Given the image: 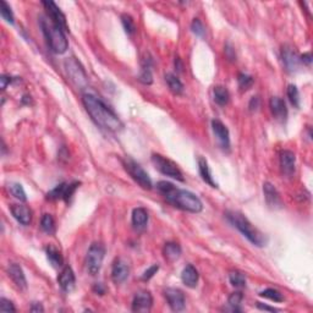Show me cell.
I'll return each instance as SVG.
<instances>
[{
	"label": "cell",
	"mask_w": 313,
	"mask_h": 313,
	"mask_svg": "<svg viewBox=\"0 0 313 313\" xmlns=\"http://www.w3.org/2000/svg\"><path fill=\"white\" fill-rule=\"evenodd\" d=\"M78 186H80V182L78 181L68 184V186H66V192H65V197H64V201H66V202H68V201L72 197V194L75 193V191L77 190Z\"/></svg>",
	"instance_id": "42"
},
{
	"label": "cell",
	"mask_w": 313,
	"mask_h": 313,
	"mask_svg": "<svg viewBox=\"0 0 313 313\" xmlns=\"http://www.w3.org/2000/svg\"><path fill=\"white\" fill-rule=\"evenodd\" d=\"M181 246L176 243H167L163 247V255L164 258L169 262H174V261L179 260L181 256Z\"/></svg>",
	"instance_id": "24"
},
{
	"label": "cell",
	"mask_w": 313,
	"mask_h": 313,
	"mask_svg": "<svg viewBox=\"0 0 313 313\" xmlns=\"http://www.w3.org/2000/svg\"><path fill=\"white\" fill-rule=\"evenodd\" d=\"M44 308L43 306L39 302H33L32 307H31V312H43Z\"/></svg>",
	"instance_id": "49"
},
{
	"label": "cell",
	"mask_w": 313,
	"mask_h": 313,
	"mask_svg": "<svg viewBox=\"0 0 313 313\" xmlns=\"http://www.w3.org/2000/svg\"><path fill=\"white\" fill-rule=\"evenodd\" d=\"M225 215H226V219L229 220L230 224L236 227L251 243L258 246V247H263V246L267 245V238L264 236V234H262L257 227L253 226L245 215L241 214L240 212H236V210H229Z\"/></svg>",
	"instance_id": "3"
},
{
	"label": "cell",
	"mask_w": 313,
	"mask_h": 313,
	"mask_svg": "<svg viewBox=\"0 0 313 313\" xmlns=\"http://www.w3.org/2000/svg\"><path fill=\"white\" fill-rule=\"evenodd\" d=\"M212 130L214 136L217 137L218 142L222 146V148L229 149L230 147V134L227 127L223 124L220 120L214 119L212 122Z\"/></svg>",
	"instance_id": "14"
},
{
	"label": "cell",
	"mask_w": 313,
	"mask_h": 313,
	"mask_svg": "<svg viewBox=\"0 0 313 313\" xmlns=\"http://www.w3.org/2000/svg\"><path fill=\"white\" fill-rule=\"evenodd\" d=\"M41 227L46 234L53 235L55 232V222L51 214H44L41 219Z\"/></svg>",
	"instance_id": "30"
},
{
	"label": "cell",
	"mask_w": 313,
	"mask_h": 313,
	"mask_svg": "<svg viewBox=\"0 0 313 313\" xmlns=\"http://www.w3.org/2000/svg\"><path fill=\"white\" fill-rule=\"evenodd\" d=\"M288 97L289 101L295 108L300 106V93H298V89L295 85H289L288 86Z\"/></svg>",
	"instance_id": "38"
},
{
	"label": "cell",
	"mask_w": 313,
	"mask_h": 313,
	"mask_svg": "<svg viewBox=\"0 0 313 313\" xmlns=\"http://www.w3.org/2000/svg\"><path fill=\"white\" fill-rule=\"evenodd\" d=\"M104 256H105V248L103 247V245L98 243H92L86 256V268L91 276H97L101 272Z\"/></svg>",
	"instance_id": "8"
},
{
	"label": "cell",
	"mask_w": 313,
	"mask_h": 313,
	"mask_svg": "<svg viewBox=\"0 0 313 313\" xmlns=\"http://www.w3.org/2000/svg\"><path fill=\"white\" fill-rule=\"evenodd\" d=\"M257 307L260 308V310L269 311V312H277V311H279V310H277V308H274V307H269V306H267V305H262L261 302H257Z\"/></svg>",
	"instance_id": "50"
},
{
	"label": "cell",
	"mask_w": 313,
	"mask_h": 313,
	"mask_svg": "<svg viewBox=\"0 0 313 313\" xmlns=\"http://www.w3.org/2000/svg\"><path fill=\"white\" fill-rule=\"evenodd\" d=\"M213 97H214V102L220 106H224L229 103L230 101V93L224 86H217L213 89Z\"/></svg>",
	"instance_id": "28"
},
{
	"label": "cell",
	"mask_w": 313,
	"mask_h": 313,
	"mask_svg": "<svg viewBox=\"0 0 313 313\" xmlns=\"http://www.w3.org/2000/svg\"><path fill=\"white\" fill-rule=\"evenodd\" d=\"M165 81H167L170 91L174 94H176V96H179V94H181L184 92V85L180 81V78L176 75H174V73H167L165 75Z\"/></svg>",
	"instance_id": "27"
},
{
	"label": "cell",
	"mask_w": 313,
	"mask_h": 313,
	"mask_svg": "<svg viewBox=\"0 0 313 313\" xmlns=\"http://www.w3.org/2000/svg\"><path fill=\"white\" fill-rule=\"evenodd\" d=\"M280 169L283 172V174H285L286 176H291L295 172L296 167V156L294 152L291 151H283L280 153Z\"/></svg>",
	"instance_id": "18"
},
{
	"label": "cell",
	"mask_w": 313,
	"mask_h": 313,
	"mask_svg": "<svg viewBox=\"0 0 313 313\" xmlns=\"http://www.w3.org/2000/svg\"><path fill=\"white\" fill-rule=\"evenodd\" d=\"M243 295L240 293V291H236V293H232L231 295L229 296V298H227V303H229L230 307L232 308V310L236 312H241V308L239 307V306L241 305V302H243Z\"/></svg>",
	"instance_id": "34"
},
{
	"label": "cell",
	"mask_w": 313,
	"mask_h": 313,
	"mask_svg": "<svg viewBox=\"0 0 313 313\" xmlns=\"http://www.w3.org/2000/svg\"><path fill=\"white\" fill-rule=\"evenodd\" d=\"M42 5L44 6L47 13V17L52 21L53 23H55L58 27H60L63 31H69L68 23H66V17L63 14V11L60 10V8H58L55 3L53 1H43Z\"/></svg>",
	"instance_id": "9"
},
{
	"label": "cell",
	"mask_w": 313,
	"mask_h": 313,
	"mask_svg": "<svg viewBox=\"0 0 313 313\" xmlns=\"http://www.w3.org/2000/svg\"><path fill=\"white\" fill-rule=\"evenodd\" d=\"M65 70L68 73V77L78 89L87 88L88 85V78H87L86 71L84 66L80 64V61L75 58H68L65 60Z\"/></svg>",
	"instance_id": "5"
},
{
	"label": "cell",
	"mask_w": 313,
	"mask_h": 313,
	"mask_svg": "<svg viewBox=\"0 0 313 313\" xmlns=\"http://www.w3.org/2000/svg\"><path fill=\"white\" fill-rule=\"evenodd\" d=\"M9 191L13 194L14 197L17 198L18 201H22V202H26L27 201V197H26V192L23 190L22 185L16 184V182H13V184L9 185Z\"/></svg>",
	"instance_id": "32"
},
{
	"label": "cell",
	"mask_w": 313,
	"mask_h": 313,
	"mask_svg": "<svg viewBox=\"0 0 313 313\" xmlns=\"http://www.w3.org/2000/svg\"><path fill=\"white\" fill-rule=\"evenodd\" d=\"M152 163L156 167V169L158 172L162 173L165 176H169L172 179L177 180V181H184V175H182L181 170L177 168V165L175 164L173 160L168 159L165 156H160V154L153 153L152 154Z\"/></svg>",
	"instance_id": "6"
},
{
	"label": "cell",
	"mask_w": 313,
	"mask_h": 313,
	"mask_svg": "<svg viewBox=\"0 0 313 313\" xmlns=\"http://www.w3.org/2000/svg\"><path fill=\"white\" fill-rule=\"evenodd\" d=\"M122 165H124L125 170L129 173L130 176L144 190H151L152 189V180L149 177V175L144 172L143 168L137 162H135L132 158L126 156L122 160Z\"/></svg>",
	"instance_id": "7"
},
{
	"label": "cell",
	"mask_w": 313,
	"mask_h": 313,
	"mask_svg": "<svg viewBox=\"0 0 313 313\" xmlns=\"http://www.w3.org/2000/svg\"><path fill=\"white\" fill-rule=\"evenodd\" d=\"M281 59H283L284 66L286 68V70L290 71V72L296 71L300 66V55L293 47H284L283 51H281Z\"/></svg>",
	"instance_id": "12"
},
{
	"label": "cell",
	"mask_w": 313,
	"mask_h": 313,
	"mask_svg": "<svg viewBox=\"0 0 313 313\" xmlns=\"http://www.w3.org/2000/svg\"><path fill=\"white\" fill-rule=\"evenodd\" d=\"M0 81H1V89H6V87H8L9 84H11V81H13V78L9 77V76L6 75H3L1 76V78H0Z\"/></svg>",
	"instance_id": "46"
},
{
	"label": "cell",
	"mask_w": 313,
	"mask_h": 313,
	"mask_svg": "<svg viewBox=\"0 0 313 313\" xmlns=\"http://www.w3.org/2000/svg\"><path fill=\"white\" fill-rule=\"evenodd\" d=\"M225 55H226V58L229 59V60L231 61L236 60V54H235L234 48H232L230 44H226V46H225Z\"/></svg>",
	"instance_id": "44"
},
{
	"label": "cell",
	"mask_w": 313,
	"mask_h": 313,
	"mask_svg": "<svg viewBox=\"0 0 313 313\" xmlns=\"http://www.w3.org/2000/svg\"><path fill=\"white\" fill-rule=\"evenodd\" d=\"M130 276V267L126 262L122 260H116L113 264L111 269V279L114 283L122 284L129 278Z\"/></svg>",
	"instance_id": "15"
},
{
	"label": "cell",
	"mask_w": 313,
	"mask_h": 313,
	"mask_svg": "<svg viewBox=\"0 0 313 313\" xmlns=\"http://www.w3.org/2000/svg\"><path fill=\"white\" fill-rule=\"evenodd\" d=\"M39 25H41L42 32H43L52 51L56 54L65 53L69 47L65 31H63L55 23L52 22L48 17H43V16L39 20Z\"/></svg>",
	"instance_id": "4"
},
{
	"label": "cell",
	"mask_w": 313,
	"mask_h": 313,
	"mask_svg": "<svg viewBox=\"0 0 313 313\" xmlns=\"http://www.w3.org/2000/svg\"><path fill=\"white\" fill-rule=\"evenodd\" d=\"M174 65H175V70H176L177 72H182V71H184V64H182L181 59H180L179 56H175Z\"/></svg>",
	"instance_id": "47"
},
{
	"label": "cell",
	"mask_w": 313,
	"mask_h": 313,
	"mask_svg": "<svg viewBox=\"0 0 313 313\" xmlns=\"http://www.w3.org/2000/svg\"><path fill=\"white\" fill-rule=\"evenodd\" d=\"M66 186H68V184H60L58 185V186H55L51 192L47 193V198L52 201L64 200V197H65V192H66Z\"/></svg>",
	"instance_id": "31"
},
{
	"label": "cell",
	"mask_w": 313,
	"mask_h": 313,
	"mask_svg": "<svg viewBox=\"0 0 313 313\" xmlns=\"http://www.w3.org/2000/svg\"><path fill=\"white\" fill-rule=\"evenodd\" d=\"M229 280L230 284H231L232 286H235V288L243 289L246 286L245 276H243L241 272H239V270H232V272H230Z\"/></svg>",
	"instance_id": "29"
},
{
	"label": "cell",
	"mask_w": 313,
	"mask_h": 313,
	"mask_svg": "<svg viewBox=\"0 0 313 313\" xmlns=\"http://www.w3.org/2000/svg\"><path fill=\"white\" fill-rule=\"evenodd\" d=\"M158 270H159V265H158V264L151 265V267H149L148 269L144 270L143 276H142V280L148 281L149 279H152L154 276H156V272H158Z\"/></svg>",
	"instance_id": "41"
},
{
	"label": "cell",
	"mask_w": 313,
	"mask_h": 313,
	"mask_svg": "<svg viewBox=\"0 0 313 313\" xmlns=\"http://www.w3.org/2000/svg\"><path fill=\"white\" fill-rule=\"evenodd\" d=\"M263 192H264V198L268 207L272 208V209H279V208L283 207L280 194L270 182L263 184Z\"/></svg>",
	"instance_id": "13"
},
{
	"label": "cell",
	"mask_w": 313,
	"mask_h": 313,
	"mask_svg": "<svg viewBox=\"0 0 313 313\" xmlns=\"http://www.w3.org/2000/svg\"><path fill=\"white\" fill-rule=\"evenodd\" d=\"M164 296L174 312H180L185 308V295L181 290L175 288H168L164 290Z\"/></svg>",
	"instance_id": "10"
},
{
	"label": "cell",
	"mask_w": 313,
	"mask_h": 313,
	"mask_svg": "<svg viewBox=\"0 0 313 313\" xmlns=\"http://www.w3.org/2000/svg\"><path fill=\"white\" fill-rule=\"evenodd\" d=\"M0 311L1 312H15L16 308L10 300L1 297V300H0Z\"/></svg>",
	"instance_id": "40"
},
{
	"label": "cell",
	"mask_w": 313,
	"mask_h": 313,
	"mask_svg": "<svg viewBox=\"0 0 313 313\" xmlns=\"http://www.w3.org/2000/svg\"><path fill=\"white\" fill-rule=\"evenodd\" d=\"M156 189L165 197V200L172 203L179 209L186 210L190 213L202 212L203 205L200 198L187 190H181L175 187L168 181H159L156 184Z\"/></svg>",
	"instance_id": "2"
},
{
	"label": "cell",
	"mask_w": 313,
	"mask_h": 313,
	"mask_svg": "<svg viewBox=\"0 0 313 313\" xmlns=\"http://www.w3.org/2000/svg\"><path fill=\"white\" fill-rule=\"evenodd\" d=\"M93 291L97 294V295H104L105 294V288L102 283H97L93 285Z\"/></svg>",
	"instance_id": "45"
},
{
	"label": "cell",
	"mask_w": 313,
	"mask_h": 313,
	"mask_svg": "<svg viewBox=\"0 0 313 313\" xmlns=\"http://www.w3.org/2000/svg\"><path fill=\"white\" fill-rule=\"evenodd\" d=\"M260 105H261L260 97H252L250 101V104H248V108H250L251 111H256L258 110Z\"/></svg>",
	"instance_id": "43"
},
{
	"label": "cell",
	"mask_w": 313,
	"mask_h": 313,
	"mask_svg": "<svg viewBox=\"0 0 313 313\" xmlns=\"http://www.w3.org/2000/svg\"><path fill=\"white\" fill-rule=\"evenodd\" d=\"M260 296L270 301H274V302H283L284 301V296L281 295L280 291L276 290V289H265L260 294Z\"/></svg>",
	"instance_id": "33"
},
{
	"label": "cell",
	"mask_w": 313,
	"mask_h": 313,
	"mask_svg": "<svg viewBox=\"0 0 313 313\" xmlns=\"http://www.w3.org/2000/svg\"><path fill=\"white\" fill-rule=\"evenodd\" d=\"M1 8H0V14H1V17L6 21L8 23H14V14L11 11L10 5L6 3L5 0H1V3H0Z\"/></svg>",
	"instance_id": "37"
},
{
	"label": "cell",
	"mask_w": 313,
	"mask_h": 313,
	"mask_svg": "<svg viewBox=\"0 0 313 313\" xmlns=\"http://www.w3.org/2000/svg\"><path fill=\"white\" fill-rule=\"evenodd\" d=\"M13 217L21 225H30L32 222V210L25 205H13L10 208Z\"/></svg>",
	"instance_id": "19"
},
{
	"label": "cell",
	"mask_w": 313,
	"mask_h": 313,
	"mask_svg": "<svg viewBox=\"0 0 313 313\" xmlns=\"http://www.w3.org/2000/svg\"><path fill=\"white\" fill-rule=\"evenodd\" d=\"M82 103H84L88 115L91 116V119L102 129L116 132L120 131L124 127L118 115L97 94L91 93V92H85L82 94Z\"/></svg>",
	"instance_id": "1"
},
{
	"label": "cell",
	"mask_w": 313,
	"mask_h": 313,
	"mask_svg": "<svg viewBox=\"0 0 313 313\" xmlns=\"http://www.w3.org/2000/svg\"><path fill=\"white\" fill-rule=\"evenodd\" d=\"M198 279H200V274H198L197 269L191 264H187L186 267L182 269L181 273V280L187 288L194 289L198 284Z\"/></svg>",
	"instance_id": "21"
},
{
	"label": "cell",
	"mask_w": 313,
	"mask_h": 313,
	"mask_svg": "<svg viewBox=\"0 0 313 313\" xmlns=\"http://www.w3.org/2000/svg\"><path fill=\"white\" fill-rule=\"evenodd\" d=\"M152 59L144 58L142 60V69L139 72V80L143 85H152L153 84V75H152Z\"/></svg>",
	"instance_id": "25"
},
{
	"label": "cell",
	"mask_w": 313,
	"mask_h": 313,
	"mask_svg": "<svg viewBox=\"0 0 313 313\" xmlns=\"http://www.w3.org/2000/svg\"><path fill=\"white\" fill-rule=\"evenodd\" d=\"M269 108L273 116L279 122H285L288 118V108L285 102L279 97H272L269 101Z\"/></svg>",
	"instance_id": "17"
},
{
	"label": "cell",
	"mask_w": 313,
	"mask_h": 313,
	"mask_svg": "<svg viewBox=\"0 0 313 313\" xmlns=\"http://www.w3.org/2000/svg\"><path fill=\"white\" fill-rule=\"evenodd\" d=\"M47 258L54 268H61L64 265V258L60 251L54 245H49L46 250Z\"/></svg>",
	"instance_id": "26"
},
{
	"label": "cell",
	"mask_w": 313,
	"mask_h": 313,
	"mask_svg": "<svg viewBox=\"0 0 313 313\" xmlns=\"http://www.w3.org/2000/svg\"><path fill=\"white\" fill-rule=\"evenodd\" d=\"M238 82L239 87H240L241 91H247L255 84V80H253L252 76L247 75V73H239L238 76Z\"/></svg>",
	"instance_id": "35"
},
{
	"label": "cell",
	"mask_w": 313,
	"mask_h": 313,
	"mask_svg": "<svg viewBox=\"0 0 313 313\" xmlns=\"http://www.w3.org/2000/svg\"><path fill=\"white\" fill-rule=\"evenodd\" d=\"M300 61L301 63H303V64H306V65L310 66L311 63H312V55H311V53H306V54H303V55H301Z\"/></svg>",
	"instance_id": "48"
},
{
	"label": "cell",
	"mask_w": 313,
	"mask_h": 313,
	"mask_svg": "<svg viewBox=\"0 0 313 313\" xmlns=\"http://www.w3.org/2000/svg\"><path fill=\"white\" fill-rule=\"evenodd\" d=\"M58 283L59 285H60V288L63 289V291H65V293H70V291L73 290L76 279L72 268L69 267V265L63 268V270H61L58 277Z\"/></svg>",
	"instance_id": "16"
},
{
	"label": "cell",
	"mask_w": 313,
	"mask_h": 313,
	"mask_svg": "<svg viewBox=\"0 0 313 313\" xmlns=\"http://www.w3.org/2000/svg\"><path fill=\"white\" fill-rule=\"evenodd\" d=\"M8 274L11 280L14 281V284L20 290H25L27 288V280H26L25 273H23L22 268L20 265L16 264V263H11L8 268Z\"/></svg>",
	"instance_id": "20"
},
{
	"label": "cell",
	"mask_w": 313,
	"mask_h": 313,
	"mask_svg": "<svg viewBox=\"0 0 313 313\" xmlns=\"http://www.w3.org/2000/svg\"><path fill=\"white\" fill-rule=\"evenodd\" d=\"M198 172H200L201 177H202V180L206 182V184H208L209 186L217 189L218 185H217V182L213 180L212 173H210L208 162L205 159V158H202V156H200V158H198Z\"/></svg>",
	"instance_id": "22"
},
{
	"label": "cell",
	"mask_w": 313,
	"mask_h": 313,
	"mask_svg": "<svg viewBox=\"0 0 313 313\" xmlns=\"http://www.w3.org/2000/svg\"><path fill=\"white\" fill-rule=\"evenodd\" d=\"M122 26H124V30L127 35H135V32H136V25H135V21L131 16L127 15V14L122 15Z\"/></svg>",
	"instance_id": "36"
},
{
	"label": "cell",
	"mask_w": 313,
	"mask_h": 313,
	"mask_svg": "<svg viewBox=\"0 0 313 313\" xmlns=\"http://www.w3.org/2000/svg\"><path fill=\"white\" fill-rule=\"evenodd\" d=\"M131 220H132V225H134L136 229L139 230L144 229L147 223H148V213H147V210L142 207L135 208V209L132 210Z\"/></svg>",
	"instance_id": "23"
},
{
	"label": "cell",
	"mask_w": 313,
	"mask_h": 313,
	"mask_svg": "<svg viewBox=\"0 0 313 313\" xmlns=\"http://www.w3.org/2000/svg\"><path fill=\"white\" fill-rule=\"evenodd\" d=\"M153 305V297L151 293L146 290L139 291L132 301V311L134 312H149Z\"/></svg>",
	"instance_id": "11"
},
{
	"label": "cell",
	"mask_w": 313,
	"mask_h": 313,
	"mask_svg": "<svg viewBox=\"0 0 313 313\" xmlns=\"http://www.w3.org/2000/svg\"><path fill=\"white\" fill-rule=\"evenodd\" d=\"M191 30L196 35H200V37L205 35V26L201 22L200 18H193L191 23Z\"/></svg>",
	"instance_id": "39"
}]
</instances>
